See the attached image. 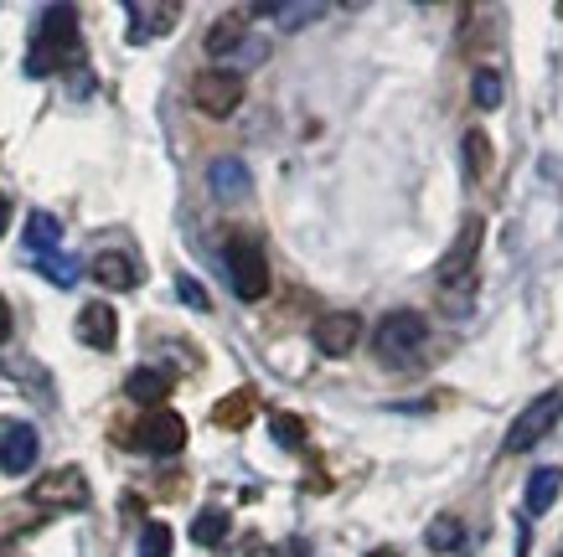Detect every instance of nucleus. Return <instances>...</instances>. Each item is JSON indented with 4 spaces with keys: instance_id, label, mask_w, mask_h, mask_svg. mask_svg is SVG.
Here are the masks:
<instances>
[{
    "instance_id": "obj_31",
    "label": "nucleus",
    "mask_w": 563,
    "mask_h": 557,
    "mask_svg": "<svg viewBox=\"0 0 563 557\" xmlns=\"http://www.w3.org/2000/svg\"><path fill=\"white\" fill-rule=\"evenodd\" d=\"M5 222H11V197L0 191V233H5Z\"/></svg>"
},
{
    "instance_id": "obj_8",
    "label": "nucleus",
    "mask_w": 563,
    "mask_h": 557,
    "mask_svg": "<svg viewBox=\"0 0 563 557\" xmlns=\"http://www.w3.org/2000/svg\"><path fill=\"white\" fill-rule=\"evenodd\" d=\"M140 449H145V455H181V449H187V419H181V413H172V408H151V419L140 423Z\"/></svg>"
},
{
    "instance_id": "obj_30",
    "label": "nucleus",
    "mask_w": 563,
    "mask_h": 557,
    "mask_svg": "<svg viewBox=\"0 0 563 557\" xmlns=\"http://www.w3.org/2000/svg\"><path fill=\"white\" fill-rule=\"evenodd\" d=\"M5 341H11V304L0 300V346H5Z\"/></svg>"
},
{
    "instance_id": "obj_9",
    "label": "nucleus",
    "mask_w": 563,
    "mask_h": 557,
    "mask_svg": "<svg viewBox=\"0 0 563 557\" xmlns=\"http://www.w3.org/2000/svg\"><path fill=\"white\" fill-rule=\"evenodd\" d=\"M310 341H316V352L321 356H352L362 341V321L352 315V310H336V315H321L316 321V331H310Z\"/></svg>"
},
{
    "instance_id": "obj_26",
    "label": "nucleus",
    "mask_w": 563,
    "mask_h": 557,
    "mask_svg": "<svg viewBox=\"0 0 563 557\" xmlns=\"http://www.w3.org/2000/svg\"><path fill=\"white\" fill-rule=\"evenodd\" d=\"M424 542L434 547V553H455V547L465 542V526L455 522V516H440V522H434V526L424 532Z\"/></svg>"
},
{
    "instance_id": "obj_16",
    "label": "nucleus",
    "mask_w": 563,
    "mask_h": 557,
    "mask_svg": "<svg viewBox=\"0 0 563 557\" xmlns=\"http://www.w3.org/2000/svg\"><path fill=\"white\" fill-rule=\"evenodd\" d=\"M93 279H99L103 289H135L140 285V269L130 254H99L93 258Z\"/></svg>"
},
{
    "instance_id": "obj_27",
    "label": "nucleus",
    "mask_w": 563,
    "mask_h": 557,
    "mask_svg": "<svg viewBox=\"0 0 563 557\" xmlns=\"http://www.w3.org/2000/svg\"><path fill=\"white\" fill-rule=\"evenodd\" d=\"M486 166H492V140L481 135V130H465V170L486 176Z\"/></svg>"
},
{
    "instance_id": "obj_14",
    "label": "nucleus",
    "mask_w": 563,
    "mask_h": 557,
    "mask_svg": "<svg viewBox=\"0 0 563 557\" xmlns=\"http://www.w3.org/2000/svg\"><path fill=\"white\" fill-rule=\"evenodd\" d=\"M124 398H135V403H145V408H161V398H172V377L155 367H135L130 382H124Z\"/></svg>"
},
{
    "instance_id": "obj_20",
    "label": "nucleus",
    "mask_w": 563,
    "mask_h": 557,
    "mask_svg": "<svg viewBox=\"0 0 563 557\" xmlns=\"http://www.w3.org/2000/svg\"><path fill=\"white\" fill-rule=\"evenodd\" d=\"M26 243H32L36 254H52V248L63 243V222L52 218V212H32V218H26Z\"/></svg>"
},
{
    "instance_id": "obj_6",
    "label": "nucleus",
    "mask_w": 563,
    "mask_h": 557,
    "mask_svg": "<svg viewBox=\"0 0 563 557\" xmlns=\"http://www.w3.org/2000/svg\"><path fill=\"white\" fill-rule=\"evenodd\" d=\"M191 103H197L207 119H228L243 103V73H233V68L197 73V78H191Z\"/></svg>"
},
{
    "instance_id": "obj_3",
    "label": "nucleus",
    "mask_w": 563,
    "mask_h": 557,
    "mask_svg": "<svg viewBox=\"0 0 563 557\" xmlns=\"http://www.w3.org/2000/svg\"><path fill=\"white\" fill-rule=\"evenodd\" d=\"M563 423V388H548V392H538L522 413L512 419V428H507V455H528L532 444H543L553 428Z\"/></svg>"
},
{
    "instance_id": "obj_4",
    "label": "nucleus",
    "mask_w": 563,
    "mask_h": 557,
    "mask_svg": "<svg viewBox=\"0 0 563 557\" xmlns=\"http://www.w3.org/2000/svg\"><path fill=\"white\" fill-rule=\"evenodd\" d=\"M228 285L249 304L269 294V258H264V248H258L254 237H233L228 243Z\"/></svg>"
},
{
    "instance_id": "obj_12",
    "label": "nucleus",
    "mask_w": 563,
    "mask_h": 557,
    "mask_svg": "<svg viewBox=\"0 0 563 557\" xmlns=\"http://www.w3.org/2000/svg\"><path fill=\"white\" fill-rule=\"evenodd\" d=\"M78 336H84L93 352H109V346L120 341V315H114L109 304H84V310H78Z\"/></svg>"
},
{
    "instance_id": "obj_29",
    "label": "nucleus",
    "mask_w": 563,
    "mask_h": 557,
    "mask_svg": "<svg viewBox=\"0 0 563 557\" xmlns=\"http://www.w3.org/2000/svg\"><path fill=\"white\" fill-rule=\"evenodd\" d=\"M269 557H310V542L306 537H290V542H279Z\"/></svg>"
},
{
    "instance_id": "obj_22",
    "label": "nucleus",
    "mask_w": 563,
    "mask_h": 557,
    "mask_svg": "<svg viewBox=\"0 0 563 557\" xmlns=\"http://www.w3.org/2000/svg\"><path fill=\"white\" fill-rule=\"evenodd\" d=\"M501 73L496 68H476V78H471V99H476V109H501Z\"/></svg>"
},
{
    "instance_id": "obj_15",
    "label": "nucleus",
    "mask_w": 563,
    "mask_h": 557,
    "mask_svg": "<svg viewBox=\"0 0 563 557\" xmlns=\"http://www.w3.org/2000/svg\"><path fill=\"white\" fill-rule=\"evenodd\" d=\"M559 490H563V470H559V465H543V470L528 475V490H522V501H528L532 516H543V511L559 501Z\"/></svg>"
},
{
    "instance_id": "obj_24",
    "label": "nucleus",
    "mask_w": 563,
    "mask_h": 557,
    "mask_svg": "<svg viewBox=\"0 0 563 557\" xmlns=\"http://www.w3.org/2000/svg\"><path fill=\"white\" fill-rule=\"evenodd\" d=\"M176 553V537L166 522H145V532H140V557H172Z\"/></svg>"
},
{
    "instance_id": "obj_13",
    "label": "nucleus",
    "mask_w": 563,
    "mask_h": 557,
    "mask_svg": "<svg viewBox=\"0 0 563 557\" xmlns=\"http://www.w3.org/2000/svg\"><path fill=\"white\" fill-rule=\"evenodd\" d=\"M124 16H130V42H145V36H161L176 26V5H155V0H130L124 5Z\"/></svg>"
},
{
    "instance_id": "obj_17",
    "label": "nucleus",
    "mask_w": 563,
    "mask_h": 557,
    "mask_svg": "<svg viewBox=\"0 0 563 557\" xmlns=\"http://www.w3.org/2000/svg\"><path fill=\"white\" fill-rule=\"evenodd\" d=\"M243 42H249V26H243V16H222L212 32H207V57H239Z\"/></svg>"
},
{
    "instance_id": "obj_32",
    "label": "nucleus",
    "mask_w": 563,
    "mask_h": 557,
    "mask_svg": "<svg viewBox=\"0 0 563 557\" xmlns=\"http://www.w3.org/2000/svg\"><path fill=\"white\" fill-rule=\"evenodd\" d=\"M367 557H398V553H393V547H373V553H367Z\"/></svg>"
},
{
    "instance_id": "obj_23",
    "label": "nucleus",
    "mask_w": 563,
    "mask_h": 557,
    "mask_svg": "<svg viewBox=\"0 0 563 557\" xmlns=\"http://www.w3.org/2000/svg\"><path fill=\"white\" fill-rule=\"evenodd\" d=\"M36 269L47 274L57 289H73V285H78V264H73L68 254H36Z\"/></svg>"
},
{
    "instance_id": "obj_18",
    "label": "nucleus",
    "mask_w": 563,
    "mask_h": 557,
    "mask_svg": "<svg viewBox=\"0 0 563 557\" xmlns=\"http://www.w3.org/2000/svg\"><path fill=\"white\" fill-rule=\"evenodd\" d=\"M254 413H258V392L254 388H239V392H228V398L212 408V423H218V428H243Z\"/></svg>"
},
{
    "instance_id": "obj_28",
    "label": "nucleus",
    "mask_w": 563,
    "mask_h": 557,
    "mask_svg": "<svg viewBox=\"0 0 563 557\" xmlns=\"http://www.w3.org/2000/svg\"><path fill=\"white\" fill-rule=\"evenodd\" d=\"M176 289H181V300H187V304H197V310H207V289L197 285L191 274H181V279H176Z\"/></svg>"
},
{
    "instance_id": "obj_19",
    "label": "nucleus",
    "mask_w": 563,
    "mask_h": 557,
    "mask_svg": "<svg viewBox=\"0 0 563 557\" xmlns=\"http://www.w3.org/2000/svg\"><path fill=\"white\" fill-rule=\"evenodd\" d=\"M254 16H269L279 21V26H306V21H321L325 16V5L321 0H300V5H279V0H269V5H254Z\"/></svg>"
},
{
    "instance_id": "obj_11",
    "label": "nucleus",
    "mask_w": 563,
    "mask_h": 557,
    "mask_svg": "<svg viewBox=\"0 0 563 557\" xmlns=\"http://www.w3.org/2000/svg\"><path fill=\"white\" fill-rule=\"evenodd\" d=\"M207 186L218 191L222 202H239V197H249V191H254V176H249V166H243L239 155H222V160H212V166H207Z\"/></svg>"
},
{
    "instance_id": "obj_5",
    "label": "nucleus",
    "mask_w": 563,
    "mask_h": 557,
    "mask_svg": "<svg viewBox=\"0 0 563 557\" xmlns=\"http://www.w3.org/2000/svg\"><path fill=\"white\" fill-rule=\"evenodd\" d=\"M424 341H429V321L419 310H393V315H383V325L373 331V352L383 356V361H409Z\"/></svg>"
},
{
    "instance_id": "obj_1",
    "label": "nucleus",
    "mask_w": 563,
    "mask_h": 557,
    "mask_svg": "<svg viewBox=\"0 0 563 557\" xmlns=\"http://www.w3.org/2000/svg\"><path fill=\"white\" fill-rule=\"evenodd\" d=\"M481 237H486L481 218H465V222H461V233H455V243L444 248L440 269H434L440 300L450 304L455 315H465V310H471V300H476V258H481Z\"/></svg>"
},
{
    "instance_id": "obj_21",
    "label": "nucleus",
    "mask_w": 563,
    "mask_h": 557,
    "mask_svg": "<svg viewBox=\"0 0 563 557\" xmlns=\"http://www.w3.org/2000/svg\"><path fill=\"white\" fill-rule=\"evenodd\" d=\"M228 537V511H218V506H207L197 522H191V542L197 547H218V542Z\"/></svg>"
},
{
    "instance_id": "obj_2",
    "label": "nucleus",
    "mask_w": 563,
    "mask_h": 557,
    "mask_svg": "<svg viewBox=\"0 0 563 557\" xmlns=\"http://www.w3.org/2000/svg\"><path fill=\"white\" fill-rule=\"evenodd\" d=\"M84 63V47H78V11L73 5H47L42 11V32L32 42V57H26V73L32 78H47L57 68H78Z\"/></svg>"
},
{
    "instance_id": "obj_7",
    "label": "nucleus",
    "mask_w": 563,
    "mask_h": 557,
    "mask_svg": "<svg viewBox=\"0 0 563 557\" xmlns=\"http://www.w3.org/2000/svg\"><path fill=\"white\" fill-rule=\"evenodd\" d=\"M32 501H36V506H47V511H78V506H88L84 470H78V465H63V470L42 475V480L32 486Z\"/></svg>"
},
{
    "instance_id": "obj_10",
    "label": "nucleus",
    "mask_w": 563,
    "mask_h": 557,
    "mask_svg": "<svg viewBox=\"0 0 563 557\" xmlns=\"http://www.w3.org/2000/svg\"><path fill=\"white\" fill-rule=\"evenodd\" d=\"M42 455V439H36L32 423H5L0 428V470L5 475H26Z\"/></svg>"
},
{
    "instance_id": "obj_25",
    "label": "nucleus",
    "mask_w": 563,
    "mask_h": 557,
    "mask_svg": "<svg viewBox=\"0 0 563 557\" xmlns=\"http://www.w3.org/2000/svg\"><path fill=\"white\" fill-rule=\"evenodd\" d=\"M269 434L279 439V449H300V444H306V419H295V413H269Z\"/></svg>"
}]
</instances>
